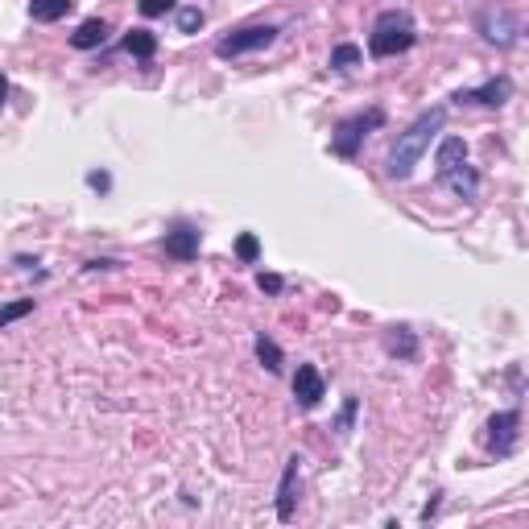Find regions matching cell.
I'll list each match as a JSON object with an SVG mask.
<instances>
[{"label": "cell", "mask_w": 529, "mask_h": 529, "mask_svg": "<svg viewBox=\"0 0 529 529\" xmlns=\"http://www.w3.org/2000/svg\"><path fill=\"white\" fill-rule=\"evenodd\" d=\"M294 508H298V455L286 459V472H281V488H277V517L294 521Z\"/></svg>", "instance_id": "8"}, {"label": "cell", "mask_w": 529, "mask_h": 529, "mask_svg": "<svg viewBox=\"0 0 529 529\" xmlns=\"http://www.w3.org/2000/svg\"><path fill=\"white\" fill-rule=\"evenodd\" d=\"M174 4H178V0H141V17H162Z\"/></svg>", "instance_id": "19"}, {"label": "cell", "mask_w": 529, "mask_h": 529, "mask_svg": "<svg viewBox=\"0 0 529 529\" xmlns=\"http://www.w3.org/2000/svg\"><path fill=\"white\" fill-rule=\"evenodd\" d=\"M352 418H356V397H347V401H344V414H339V434H347Z\"/></svg>", "instance_id": "22"}, {"label": "cell", "mask_w": 529, "mask_h": 529, "mask_svg": "<svg viewBox=\"0 0 529 529\" xmlns=\"http://www.w3.org/2000/svg\"><path fill=\"white\" fill-rule=\"evenodd\" d=\"M104 42H108V25L99 21V17H87V21L71 33V46H75V50H96V46H104Z\"/></svg>", "instance_id": "11"}, {"label": "cell", "mask_w": 529, "mask_h": 529, "mask_svg": "<svg viewBox=\"0 0 529 529\" xmlns=\"http://www.w3.org/2000/svg\"><path fill=\"white\" fill-rule=\"evenodd\" d=\"M30 311H33V298H25V303H9V306H4V314H0V323L9 327V323H17V319L30 314Z\"/></svg>", "instance_id": "18"}, {"label": "cell", "mask_w": 529, "mask_h": 529, "mask_svg": "<svg viewBox=\"0 0 529 529\" xmlns=\"http://www.w3.org/2000/svg\"><path fill=\"white\" fill-rule=\"evenodd\" d=\"M389 352H397V356H414V335L401 331L397 339H389Z\"/></svg>", "instance_id": "20"}, {"label": "cell", "mask_w": 529, "mask_h": 529, "mask_svg": "<svg viewBox=\"0 0 529 529\" xmlns=\"http://www.w3.org/2000/svg\"><path fill=\"white\" fill-rule=\"evenodd\" d=\"M236 257L244 260V265H252V260L260 257V244H257V236H252V232H244V236L236 240Z\"/></svg>", "instance_id": "16"}, {"label": "cell", "mask_w": 529, "mask_h": 529, "mask_svg": "<svg viewBox=\"0 0 529 529\" xmlns=\"http://www.w3.org/2000/svg\"><path fill=\"white\" fill-rule=\"evenodd\" d=\"M380 124H385V112H380V108H368V112H356V116L339 120L335 132H331V153L352 162V158L360 153V145H364V137L372 129H380Z\"/></svg>", "instance_id": "3"}, {"label": "cell", "mask_w": 529, "mask_h": 529, "mask_svg": "<svg viewBox=\"0 0 529 529\" xmlns=\"http://www.w3.org/2000/svg\"><path fill=\"white\" fill-rule=\"evenodd\" d=\"M203 21H207V17H203V9H195V4H191V9H183V13H178V30H183V33H195V30H203Z\"/></svg>", "instance_id": "17"}, {"label": "cell", "mask_w": 529, "mask_h": 529, "mask_svg": "<svg viewBox=\"0 0 529 529\" xmlns=\"http://www.w3.org/2000/svg\"><path fill=\"white\" fill-rule=\"evenodd\" d=\"M87 183H91V186H96V191H108V186H112V178H108V174H87Z\"/></svg>", "instance_id": "23"}, {"label": "cell", "mask_w": 529, "mask_h": 529, "mask_svg": "<svg viewBox=\"0 0 529 529\" xmlns=\"http://www.w3.org/2000/svg\"><path fill=\"white\" fill-rule=\"evenodd\" d=\"M273 38H277V25H249V30H236V33H227V38H219L216 55L236 58V55H249V50H265V46H273Z\"/></svg>", "instance_id": "4"}, {"label": "cell", "mask_w": 529, "mask_h": 529, "mask_svg": "<svg viewBox=\"0 0 529 529\" xmlns=\"http://www.w3.org/2000/svg\"><path fill=\"white\" fill-rule=\"evenodd\" d=\"M360 46H352V42H339L331 50V71H352V66H360Z\"/></svg>", "instance_id": "14"}, {"label": "cell", "mask_w": 529, "mask_h": 529, "mask_svg": "<svg viewBox=\"0 0 529 529\" xmlns=\"http://www.w3.org/2000/svg\"><path fill=\"white\" fill-rule=\"evenodd\" d=\"M443 124H447V108L422 112L410 129L397 137V145L389 149V178H410L414 166L422 162V153L431 149V141L443 132Z\"/></svg>", "instance_id": "1"}, {"label": "cell", "mask_w": 529, "mask_h": 529, "mask_svg": "<svg viewBox=\"0 0 529 529\" xmlns=\"http://www.w3.org/2000/svg\"><path fill=\"white\" fill-rule=\"evenodd\" d=\"M517 426H521L517 410H505L488 422V447H492V455H513V447H517Z\"/></svg>", "instance_id": "5"}, {"label": "cell", "mask_w": 529, "mask_h": 529, "mask_svg": "<svg viewBox=\"0 0 529 529\" xmlns=\"http://www.w3.org/2000/svg\"><path fill=\"white\" fill-rule=\"evenodd\" d=\"M414 42H418V30H414V17L405 9L380 13L377 21H372V33H368V50H372V58L405 55Z\"/></svg>", "instance_id": "2"}, {"label": "cell", "mask_w": 529, "mask_h": 529, "mask_svg": "<svg viewBox=\"0 0 529 529\" xmlns=\"http://www.w3.org/2000/svg\"><path fill=\"white\" fill-rule=\"evenodd\" d=\"M294 397H298L303 410H314V405L327 397L323 377H319V368L314 364H298V372H294Z\"/></svg>", "instance_id": "6"}, {"label": "cell", "mask_w": 529, "mask_h": 529, "mask_svg": "<svg viewBox=\"0 0 529 529\" xmlns=\"http://www.w3.org/2000/svg\"><path fill=\"white\" fill-rule=\"evenodd\" d=\"M257 360L269 368V372H281V347L273 344L269 335H260V339H257Z\"/></svg>", "instance_id": "15"}, {"label": "cell", "mask_w": 529, "mask_h": 529, "mask_svg": "<svg viewBox=\"0 0 529 529\" xmlns=\"http://www.w3.org/2000/svg\"><path fill=\"white\" fill-rule=\"evenodd\" d=\"M459 166H467V141H464V137H447L443 145H439V158H434L439 183H443V178H451Z\"/></svg>", "instance_id": "9"}, {"label": "cell", "mask_w": 529, "mask_h": 529, "mask_svg": "<svg viewBox=\"0 0 529 529\" xmlns=\"http://www.w3.org/2000/svg\"><path fill=\"white\" fill-rule=\"evenodd\" d=\"M508 96H513V79L500 75L484 87H467V91H459L455 99H459V104H488V108H500Z\"/></svg>", "instance_id": "7"}, {"label": "cell", "mask_w": 529, "mask_h": 529, "mask_svg": "<svg viewBox=\"0 0 529 529\" xmlns=\"http://www.w3.org/2000/svg\"><path fill=\"white\" fill-rule=\"evenodd\" d=\"M124 50H129L132 58H153L158 55V38H153L149 30H132L129 38H124Z\"/></svg>", "instance_id": "13"}, {"label": "cell", "mask_w": 529, "mask_h": 529, "mask_svg": "<svg viewBox=\"0 0 529 529\" xmlns=\"http://www.w3.org/2000/svg\"><path fill=\"white\" fill-rule=\"evenodd\" d=\"M71 4H75V0H30V17L33 21H42V25H50V21H58V17H66Z\"/></svg>", "instance_id": "12"}, {"label": "cell", "mask_w": 529, "mask_h": 529, "mask_svg": "<svg viewBox=\"0 0 529 529\" xmlns=\"http://www.w3.org/2000/svg\"><path fill=\"white\" fill-rule=\"evenodd\" d=\"M166 257L174 260H195L199 257V232L195 227H174V232H166Z\"/></svg>", "instance_id": "10"}, {"label": "cell", "mask_w": 529, "mask_h": 529, "mask_svg": "<svg viewBox=\"0 0 529 529\" xmlns=\"http://www.w3.org/2000/svg\"><path fill=\"white\" fill-rule=\"evenodd\" d=\"M257 286H260L265 294H281V286H286V281H281L277 273H260V277H257Z\"/></svg>", "instance_id": "21"}]
</instances>
